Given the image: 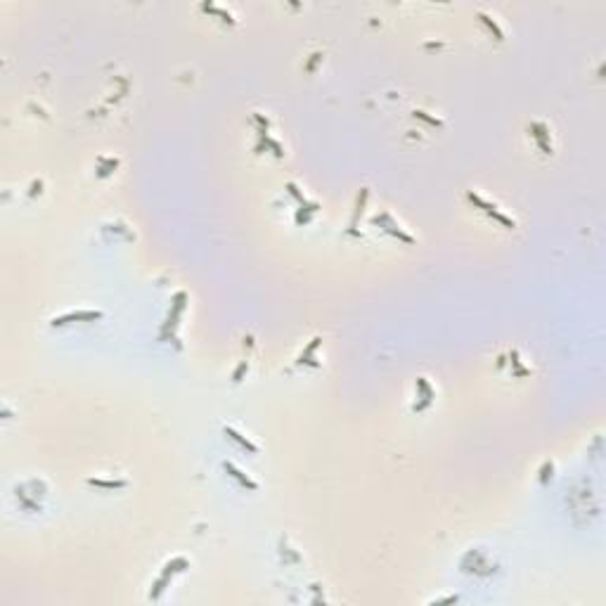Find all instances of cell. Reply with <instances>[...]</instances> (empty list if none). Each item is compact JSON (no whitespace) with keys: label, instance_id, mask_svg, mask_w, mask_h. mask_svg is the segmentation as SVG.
<instances>
[{"label":"cell","instance_id":"4","mask_svg":"<svg viewBox=\"0 0 606 606\" xmlns=\"http://www.w3.org/2000/svg\"><path fill=\"white\" fill-rule=\"evenodd\" d=\"M223 469H225L227 474L232 476V479H237V481H239V483H242L244 488H249V490H258V483H256V481H251V479H249V476H246V474H242V471L237 469V467H235V464H232V462H225V464H223Z\"/></svg>","mask_w":606,"mask_h":606},{"label":"cell","instance_id":"3","mask_svg":"<svg viewBox=\"0 0 606 606\" xmlns=\"http://www.w3.org/2000/svg\"><path fill=\"white\" fill-rule=\"evenodd\" d=\"M102 313L100 310H78V313H66L62 317H54L52 325H66V322H73V320H100Z\"/></svg>","mask_w":606,"mask_h":606},{"label":"cell","instance_id":"6","mask_svg":"<svg viewBox=\"0 0 606 606\" xmlns=\"http://www.w3.org/2000/svg\"><path fill=\"white\" fill-rule=\"evenodd\" d=\"M531 130H533V137L538 140V145L543 147V152L545 154H552V147L545 142V126H540V123H533V126H531Z\"/></svg>","mask_w":606,"mask_h":606},{"label":"cell","instance_id":"8","mask_svg":"<svg viewBox=\"0 0 606 606\" xmlns=\"http://www.w3.org/2000/svg\"><path fill=\"white\" fill-rule=\"evenodd\" d=\"M90 486H100V488H123L126 481H102V479H90Z\"/></svg>","mask_w":606,"mask_h":606},{"label":"cell","instance_id":"9","mask_svg":"<svg viewBox=\"0 0 606 606\" xmlns=\"http://www.w3.org/2000/svg\"><path fill=\"white\" fill-rule=\"evenodd\" d=\"M317 346H320V336H315L313 341H310V346H308L306 351L301 353V358H299V362H310V355H313V351H315Z\"/></svg>","mask_w":606,"mask_h":606},{"label":"cell","instance_id":"5","mask_svg":"<svg viewBox=\"0 0 606 606\" xmlns=\"http://www.w3.org/2000/svg\"><path fill=\"white\" fill-rule=\"evenodd\" d=\"M223 434H225L227 438H232L235 443H239L242 448H244V450H249V453H258V448H256V445H253L251 441H249V438H244V436L239 434V431H235L232 426H225V429H223Z\"/></svg>","mask_w":606,"mask_h":606},{"label":"cell","instance_id":"2","mask_svg":"<svg viewBox=\"0 0 606 606\" xmlns=\"http://www.w3.org/2000/svg\"><path fill=\"white\" fill-rule=\"evenodd\" d=\"M372 223H374V225H384V230H386V232H391V235L400 237V239H403V242H407V244H412V237L405 235V232H403V230H400V227L396 225L393 220H391L389 213H381V216H377L374 220H372Z\"/></svg>","mask_w":606,"mask_h":606},{"label":"cell","instance_id":"1","mask_svg":"<svg viewBox=\"0 0 606 606\" xmlns=\"http://www.w3.org/2000/svg\"><path fill=\"white\" fill-rule=\"evenodd\" d=\"M467 197H469V201H471V204H476V206H479V208H483V211H486L488 216H493V218H495V220H498V223H502V225H505V227H516V223H514V220H512V218H507L505 213H502V211H498V206H495V204H488V201H486V199H481V197H479V194H476V192H467Z\"/></svg>","mask_w":606,"mask_h":606},{"label":"cell","instance_id":"7","mask_svg":"<svg viewBox=\"0 0 606 606\" xmlns=\"http://www.w3.org/2000/svg\"><path fill=\"white\" fill-rule=\"evenodd\" d=\"M479 17H481V21H483V24H486V26H488L490 31L495 33V38H498V40H502V38H505V33L500 31V26H498V24H495V21H493V19L488 17V14H486V12H479Z\"/></svg>","mask_w":606,"mask_h":606},{"label":"cell","instance_id":"10","mask_svg":"<svg viewBox=\"0 0 606 606\" xmlns=\"http://www.w3.org/2000/svg\"><path fill=\"white\" fill-rule=\"evenodd\" d=\"M415 116H417V118H424L426 123H431V126H441V121H438V118L426 116V111H415Z\"/></svg>","mask_w":606,"mask_h":606},{"label":"cell","instance_id":"11","mask_svg":"<svg viewBox=\"0 0 606 606\" xmlns=\"http://www.w3.org/2000/svg\"><path fill=\"white\" fill-rule=\"evenodd\" d=\"M244 370H246V362H242V365L237 367V372H235V381H239V379H242V374H244Z\"/></svg>","mask_w":606,"mask_h":606}]
</instances>
